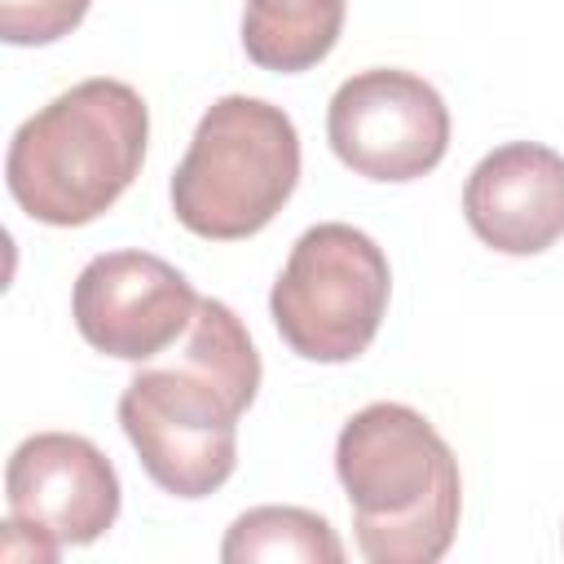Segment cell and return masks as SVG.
<instances>
[{"mask_svg":"<svg viewBox=\"0 0 564 564\" xmlns=\"http://www.w3.org/2000/svg\"><path fill=\"white\" fill-rule=\"evenodd\" d=\"M260 392V352L225 300H198L181 352L145 366L119 397V423L145 476L176 498L216 494L238 467V419Z\"/></svg>","mask_w":564,"mask_h":564,"instance_id":"cell-1","label":"cell"},{"mask_svg":"<svg viewBox=\"0 0 564 564\" xmlns=\"http://www.w3.org/2000/svg\"><path fill=\"white\" fill-rule=\"evenodd\" d=\"M335 476L370 564H432L449 551L463 476L445 436L401 401L357 410L335 441Z\"/></svg>","mask_w":564,"mask_h":564,"instance_id":"cell-2","label":"cell"},{"mask_svg":"<svg viewBox=\"0 0 564 564\" xmlns=\"http://www.w3.org/2000/svg\"><path fill=\"white\" fill-rule=\"evenodd\" d=\"M150 110L123 79H84L35 110L9 141L4 185L13 203L53 229H79L110 212L137 181Z\"/></svg>","mask_w":564,"mask_h":564,"instance_id":"cell-3","label":"cell"},{"mask_svg":"<svg viewBox=\"0 0 564 564\" xmlns=\"http://www.w3.org/2000/svg\"><path fill=\"white\" fill-rule=\"evenodd\" d=\"M300 132L273 101L229 93L207 106L172 172L176 220L212 242L260 234L295 194Z\"/></svg>","mask_w":564,"mask_h":564,"instance_id":"cell-4","label":"cell"},{"mask_svg":"<svg viewBox=\"0 0 564 564\" xmlns=\"http://www.w3.org/2000/svg\"><path fill=\"white\" fill-rule=\"evenodd\" d=\"M388 295L392 269L379 242L344 220H326L295 238L269 291V313L295 357L339 366L370 348Z\"/></svg>","mask_w":564,"mask_h":564,"instance_id":"cell-5","label":"cell"},{"mask_svg":"<svg viewBox=\"0 0 564 564\" xmlns=\"http://www.w3.org/2000/svg\"><path fill=\"white\" fill-rule=\"evenodd\" d=\"M326 141L366 181H419L449 150V106L423 75L370 66L335 88Z\"/></svg>","mask_w":564,"mask_h":564,"instance_id":"cell-6","label":"cell"},{"mask_svg":"<svg viewBox=\"0 0 564 564\" xmlns=\"http://www.w3.org/2000/svg\"><path fill=\"white\" fill-rule=\"evenodd\" d=\"M4 502L9 524L53 564L62 546H88L119 520V476L88 436L35 432L9 454Z\"/></svg>","mask_w":564,"mask_h":564,"instance_id":"cell-7","label":"cell"},{"mask_svg":"<svg viewBox=\"0 0 564 564\" xmlns=\"http://www.w3.org/2000/svg\"><path fill=\"white\" fill-rule=\"evenodd\" d=\"M189 278L150 251H106L93 256L70 291V317L79 335L119 361H150L176 335L189 330L194 308Z\"/></svg>","mask_w":564,"mask_h":564,"instance_id":"cell-8","label":"cell"},{"mask_svg":"<svg viewBox=\"0 0 564 564\" xmlns=\"http://www.w3.org/2000/svg\"><path fill=\"white\" fill-rule=\"evenodd\" d=\"M463 216L471 234L502 256H538L564 238V154L542 141L489 150L467 185Z\"/></svg>","mask_w":564,"mask_h":564,"instance_id":"cell-9","label":"cell"},{"mask_svg":"<svg viewBox=\"0 0 564 564\" xmlns=\"http://www.w3.org/2000/svg\"><path fill=\"white\" fill-rule=\"evenodd\" d=\"M344 31V0H247L242 48L260 70L300 75L317 66Z\"/></svg>","mask_w":564,"mask_h":564,"instance_id":"cell-10","label":"cell"},{"mask_svg":"<svg viewBox=\"0 0 564 564\" xmlns=\"http://www.w3.org/2000/svg\"><path fill=\"white\" fill-rule=\"evenodd\" d=\"M225 564H260V560H304V564H339L344 542L326 516L304 507H251L242 511L225 542Z\"/></svg>","mask_w":564,"mask_h":564,"instance_id":"cell-11","label":"cell"},{"mask_svg":"<svg viewBox=\"0 0 564 564\" xmlns=\"http://www.w3.org/2000/svg\"><path fill=\"white\" fill-rule=\"evenodd\" d=\"M93 0H0V40L4 44H53L70 35Z\"/></svg>","mask_w":564,"mask_h":564,"instance_id":"cell-12","label":"cell"}]
</instances>
